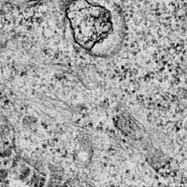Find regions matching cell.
Segmentation results:
<instances>
[{
  "label": "cell",
  "mask_w": 187,
  "mask_h": 187,
  "mask_svg": "<svg viewBox=\"0 0 187 187\" xmlns=\"http://www.w3.org/2000/svg\"><path fill=\"white\" fill-rule=\"evenodd\" d=\"M67 15L76 43L90 52L106 56L121 43L124 22L117 10L100 3L74 1Z\"/></svg>",
  "instance_id": "obj_1"
},
{
  "label": "cell",
  "mask_w": 187,
  "mask_h": 187,
  "mask_svg": "<svg viewBox=\"0 0 187 187\" xmlns=\"http://www.w3.org/2000/svg\"><path fill=\"white\" fill-rule=\"evenodd\" d=\"M7 177V173L5 170H0V181H3Z\"/></svg>",
  "instance_id": "obj_2"
}]
</instances>
